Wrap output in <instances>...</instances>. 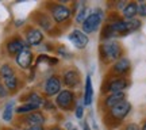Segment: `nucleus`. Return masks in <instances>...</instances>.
I'll return each mask as SVG.
<instances>
[{
  "label": "nucleus",
  "mask_w": 146,
  "mask_h": 130,
  "mask_svg": "<svg viewBox=\"0 0 146 130\" xmlns=\"http://www.w3.org/2000/svg\"><path fill=\"white\" fill-rule=\"evenodd\" d=\"M139 27H141V22L137 21V19L118 21L108 25V26H106V29L103 30V37L104 38H111L114 35H127L129 33L135 31Z\"/></svg>",
  "instance_id": "nucleus-1"
},
{
  "label": "nucleus",
  "mask_w": 146,
  "mask_h": 130,
  "mask_svg": "<svg viewBox=\"0 0 146 130\" xmlns=\"http://www.w3.org/2000/svg\"><path fill=\"white\" fill-rule=\"evenodd\" d=\"M103 18H104V15H103L102 10H96L95 12H91L83 23V31L85 34L96 31L103 22Z\"/></svg>",
  "instance_id": "nucleus-2"
},
{
  "label": "nucleus",
  "mask_w": 146,
  "mask_h": 130,
  "mask_svg": "<svg viewBox=\"0 0 146 130\" xmlns=\"http://www.w3.org/2000/svg\"><path fill=\"white\" fill-rule=\"evenodd\" d=\"M130 110H131V104L129 103L127 100H123V102L118 103L116 106H114L112 109H110V114H111V117L115 118V119L122 121L129 115Z\"/></svg>",
  "instance_id": "nucleus-3"
},
{
  "label": "nucleus",
  "mask_w": 146,
  "mask_h": 130,
  "mask_svg": "<svg viewBox=\"0 0 146 130\" xmlns=\"http://www.w3.org/2000/svg\"><path fill=\"white\" fill-rule=\"evenodd\" d=\"M103 52L108 60H116L122 54V47L116 41H107L103 43Z\"/></svg>",
  "instance_id": "nucleus-4"
},
{
  "label": "nucleus",
  "mask_w": 146,
  "mask_h": 130,
  "mask_svg": "<svg viewBox=\"0 0 146 130\" xmlns=\"http://www.w3.org/2000/svg\"><path fill=\"white\" fill-rule=\"evenodd\" d=\"M56 102H57L58 107H61L62 110H69L70 106L73 104V102H74V95H73L72 91H68V89L60 91Z\"/></svg>",
  "instance_id": "nucleus-5"
},
{
  "label": "nucleus",
  "mask_w": 146,
  "mask_h": 130,
  "mask_svg": "<svg viewBox=\"0 0 146 130\" xmlns=\"http://www.w3.org/2000/svg\"><path fill=\"white\" fill-rule=\"evenodd\" d=\"M69 39H70L73 45L76 47H78V49H84L89 42L88 35H87L83 30H73V31L69 34Z\"/></svg>",
  "instance_id": "nucleus-6"
},
{
  "label": "nucleus",
  "mask_w": 146,
  "mask_h": 130,
  "mask_svg": "<svg viewBox=\"0 0 146 130\" xmlns=\"http://www.w3.org/2000/svg\"><path fill=\"white\" fill-rule=\"evenodd\" d=\"M70 10L68 7H65L62 4H54L52 5V15L54 18V21L57 23H61V22H65L70 16Z\"/></svg>",
  "instance_id": "nucleus-7"
},
{
  "label": "nucleus",
  "mask_w": 146,
  "mask_h": 130,
  "mask_svg": "<svg viewBox=\"0 0 146 130\" xmlns=\"http://www.w3.org/2000/svg\"><path fill=\"white\" fill-rule=\"evenodd\" d=\"M43 89H45V94L49 95V96L60 94V91H61V81H60V79L56 77V76L49 77L46 81H45Z\"/></svg>",
  "instance_id": "nucleus-8"
},
{
  "label": "nucleus",
  "mask_w": 146,
  "mask_h": 130,
  "mask_svg": "<svg viewBox=\"0 0 146 130\" xmlns=\"http://www.w3.org/2000/svg\"><path fill=\"white\" fill-rule=\"evenodd\" d=\"M31 61H33V53L29 50V47L23 49L18 56H16V63L21 68L23 69H27V68L31 65Z\"/></svg>",
  "instance_id": "nucleus-9"
},
{
  "label": "nucleus",
  "mask_w": 146,
  "mask_h": 130,
  "mask_svg": "<svg viewBox=\"0 0 146 130\" xmlns=\"http://www.w3.org/2000/svg\"><path fill=\"white\" fill-rule=\"evenodd\" d=\"M127 81L125 79H114L111 80L107 85V91L111 92V94H115V92H123V89L127 87Z\"/></svg>",
  "instance_id": "nucleus-10"
},
{
  "label": "nucleus",
  "mask_w": 146,
  "mask_h": 130,
  "mask_svg": "<svg viewBox=\"0 0 146 130\" xmlns=\"http://www.w3.org/2000/svg\"><path fill=\"white\" fill-rule=\"evenodd\" d=\"M26 43L22 41V39H12V41H10L8 43H7V50H8V53L10 54H12V56H18L19 53L23 50V49H26Z\"/></svg>",
  "instance_id": "nucleus-11"
},
{
  "label": "nucleus",
  "mask_w": 146,
  "mask_h": 130,
  "mask_svg": "<svg viewBox=\"0 0 146 130\" xmlns=\"http://www.w3.org/2000/svg\"><path fill=\"white\" fill-rule=\"evenodd\" d=\"M42 41H43V34H42L41 30L31 29V30L27 31V42H29V45L36 46V45H39Z\"/></svg>",
  "instance_id": "nucleus-12"
},
{
  "label": "nucleus",
  "mask_w": 146,
  "mask_h": 130,
  "mask_svg": "<svg viewBox=\"0 0 146 130\" xmlns=\"http://www.w3.org/2000/svg\"><path fill=\"white\" fill-rule=\"evenodd\" d=\"M123 100H126L125 92H115V94H111L107 96L104 103H106V107H107V109H112L114 106H116L118 103L123 102Z\"/></svg>",
  "instance_id": "nucleus-13"
},
{
  "label": "nucleus",
  "mask_w": 146,
  "mask_h": 130,
  "mask_svg": "<svg viewBox=\"0 0 146 130\" xmlns=\"http://www.w3.org/2000/svg\"><path fill=\"white\" fill-rule=\"evenodd\" d=\"M64 83H65V85H68L70 88L76 87L80 83L78 73L76 71H68V72H65L64 73Z\"/></svg>",
  "instance_id": "nucleus-14"
},
{
  "label": "nucleus",
  "mask_w": 146,
  "mask_h": 130,
  "mask_svg": "<svg viewBox=\"0 0 146 130\" xmlns=\"http://www.w3.org/2000/svg\"><path fill=\"white\" fill-rule=\"evenodd\" d=\"M26 122L30 125V127H31V126H42L43 125V122H45V117H43L41 113L34 111V113L27 115Z\"/></svg>",
  "instance_id": "nucleus-15"
},
{
  "label": "nucleus",
  "mask_w": 146,
  "mask_h": 130,
  "mask_svg": "<svg viewBox=\"0 0 146 130\" xmlns=\"http://www.w3.org/2000/svg\"><path fill=\"white\" fill-rule=\"evenodd\" d=\"M92 99H94V87H92V81H91V77L87 76V80H85V94H84V104H89L92 103Z\"/></svg>",
  "instance_id": "nucleus-16"
},
{
  "label": "nucleus",
  "mask_w": 146,
  "mask_h": 130,
  "mask_svg": "<svg viewBox=\"0 0 146 130\" xmlns=\"http://www.w3.org/2000/svg\"><path fill=\"white\" fill-rule=\"evenodd\" d=\"M129 69H130V61H129V58H126V57L119 58L114 65V71L116 73H120V75L126 73Z\"/></svg>",
  "instance_id": "nucleus-17"
},
{
  "label": "nucleus",
  "mask_w": 146,
  "mask_h": 130,
  "mask_svg": "<svg viewBox=\"0 0 146 130\" xmlns=\"http://www.w3.org/2000/svg\"><path fill=\"white\" fill-rule=\"evenodd\" d=\"M123 16H125L126 19H134V16L138 14V4L137 3H129V4L125 5V8H123Z\"/></svg>",
  "instance_id": "nucleus-18"
},
{
  "label": "nucleus",
  "mask_w": 146,
  "mask_h": 130,
  "mask_svg": "<svg viewBox=\"0 0 146 130\" xmlns=\"http://www.w3.org/2000/svg\"><path fill=\"white\" fill-rule=\"evenodd\" d=\"M12 114H14V102H10V103L5 104L4 111H3V121L5 122H10L12 119Z\"/></svg>",
  "instance_id": "nucleus-19"
},
{
  "label": "nucleus",
  "mask_w": 146,
  "mask_h": 130,
  "mask_svg": "<svg viewBox=\"0 0 146 130\" xmlns=\"http://www.w3.org/2000/svg\"><path fill=\"white\" fill-rule=\"evenodd\" d=\"M36 109H39V107H38V106H35V104L29 103V102H27L26 104L19 106V107L16 109V113H18V114H23V113H31V111H34V110H36Z\"/></svg>",
  "instance_id": "nucleus-20"
},
{
  "label": "nucleus",
  "mask_w": 146,
  "mask_h": 130,
  "mask_svg": "<svg viewBox=\"0 0 146 130\" xmlns=\"http://www.w3.org/2000/svg\"><path fill=\"white\" fill-rule=\"evenodd\" d=\"M0 75H1L3 79H8V77H11V76H14V71H12V68H11L10 65L4 64V65L0 67Z\"/></svg>",
  "instance_id": "nucleus-21"
},
{
  "label": "nucleus",
  "mask_w": 146,
  "mask_h": 130,
  "mask_svg": "<svg viewBox=\"0 0 146 130\" xmlns=\"http://www.w3.org/2000/svg\"><path fill=\"white\" fill-rule=\"evenodd\" d=\"M4 84H5V88L14 91V89L18 87V79H16L15 75H14V76H11V77H8V79H4Z\"/></svg>",
  "instance_id": "nucleus-22"
},
{
  "label": "nucleus",
  "mask_w": 146,
  "mask_h": 130,
  "mask_svg": "<svg viewBox=\"0 0 146 130\" xmlns=\"http://www.w3.org/2000/svg\"><path fill=\"white\" fill-rule=\"evenodd\" d=\"M29 103H33L35 106H38V107H41L42 104H45V102H43V99L38 94H30L29 95Z\"/></svg>",
  "instance_id": "nucleus-23"
},
{
  "label": "nucleus",
  "mask_w": 146,
  "mask_h": 130,
  "mask_svg": "<svg viewBox=\"0 0 146 130\" xmlns=\"http://www.w3.org/2000/svg\"><path fill=\"white\" fill-rule=\"evenodd\" d=\"M87 16H88V15H87V8H85V7L83 5V8L78 11L77 16H76V22H77V23H81V25H83L84 21L87 19Z\"/></svg>",
  "instance_id": "nucleus-24"
},
{
  "label": "nucleus",
  "mask_w": 146,
  "mask_h": 130,
  "mask_svg": "<svg viewBox=\"0 0 146 130\" xmlns=\"http://www.w3.org/2000/svg\"><path fill=\"white\" fill-rule=\"evenodd\" d=\"M83 115H84V107H83V103H80L77 107H76V117H77L78 119H81Z\"/></svg>",
  "instance_id": "nucleus-25"
},
{
  "label": "nucleus",
  "mask_w": 146,
  "mask_h": 130,
  "mask_svg": "<svg viewBox=\"0 0 146 130\" xmlns=\"http://www.w3.org/2000/svg\"><path fill=\"white\" fill-rule=\"evenodd\" d=\"M138 14L141 16H146V4L142 3V4L138 5Z\"/></svg>",
  "instance_id": "nucleus-26"
},
{
  "label": "nucleus",
  "mask_w": 146,
  "mask_h": 130,
  "mask_svg": "<svg viewBox=\"0 0 146 130\" xmlns=\"http://www.w3.org/2000/svg\"><path fill=\"white\" fill-rule=\"evenodd\" d=\"M125 130H141V129H139V126L135 125V123H130V125L126 126Z\"/></svg>",
  "instance_id": "nucleus-27"
},
{
  "label": "nucleus",
  "mask_w": 146,
  "mask_h": 130,
  "mask_svg": "<svg viewBox=\"0 0 146 130\" xmlns=\"http://www.w3.org/2000/svg\"><path fill=\"white\" fill-rule=\"evenodd\" d=\"M4 96H7V89L3 87V84L0 83V98H4Z\"/></svg>",
  "instance_id": "nucleus-28"
},
{
  "label": "nucleus",
  "mask_w": 146,
  "mask_h": 130,
  "mask_svg": "<svg viewBox=\"0 0 146 130\" xmlns=\"http://www.w3.org/2000/svg\"><path fill=\"white\" fill-rule=\"evenodd\" d=\"M29 130H43V129H42V126H31Z\"/></svg>",
  "instance_id": "nucleus-29"
},
{
  "label": "nucleus",
  "mask_w": 146,
  "mask_h": 130,
  "mask_svg": "<svg viewBox=\"0 0 146 130\" xmlns=\"http://www.w3.org/2000/svg\"><path fill=\"white\" fill-rule=\"evenodd\" d=\"M66 127H68L69 130H77V129H76V127H74L73 125H70V123H66Z\"/></svg>",
  "instance_id": "nucleus-30"
},
{
  "label": "nucleus",
  "mask_w": 146,
  "mask_h": 130,
  "mask_svg": "<svg viewBox=\"0 0 146 130\" xmlns=\"http://www.w3.org/2000/svg\"><path fill=\"white\" fill-rule=\"evenodd\" d=\"M83 126H84V130H91V129H89V126H88V123H87V122H83Z\"/></svg>",
  "instance_id": "nucleus-31"
},
{
  "label": "nucleus",
  "mask_w": 146,
  "mask_h": 130,
  "mask_svg": "<svg viewBox=\"0 0 146 130\" xmlns=\"http://www.w3.org/2000/svg\"><path fill=\"white\" fill-rule=\"evenodd\" d=\"M142 130H146V122H145V125H143V127H142Z\"/></svg>",
  "instance_id": "nucleus-32"
},
{
  "label": "nucleus",
  "mask_w": 146,
  "mask_h": 130,
  "mask_svg": "<svg viewBox=\"0 0 146 130\" xmlns=\"http://www.w3.org/2000/svg\"><path fill=\"white\" fill-rule=\"evenodd\" d=\"M53 130H60V129H53Z\"/></svg>",
  "instance_id": "nucleus-33"
},
{
  "label": "nucleus",
  "mask_w": 146,
  "mask_h": 130,
  "mask_svg": "<svg viewBox=\"0 0 146 130\" xmlns=\"http://www.w3.org/2000/svg\"><path fill=\"white\" fill-rule=\"evenodd\" d=\"M11 130H15V129H11Z\"/></svg>",
  "instance_id": "nucleus-34"
},
{
  "label": "nucleus",
  "mask_w": 146,
  "mask_h": 130,
  "mask_svg": "<svg viewBox=\"0 0 146 130\" xmlns=\"http://www.w3.org/2000/svg\"><path fill=\"white\" fill-rule=\"evenodd\" d=\"M25 130H29V129H25Z\"/></svg>",
  "instance_id": "nucleus-35"
}]
</instances>
